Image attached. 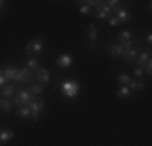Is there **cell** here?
Masks as SVG:
<instances>
[{
	"instance_id": "20",
	"label": "cell",
	"mask_w": 152,
	"mask_h": 146,
	"mask_svg": "<svg viewBox=\"0 0 152 146\" xmlns=\"http://www.w3.org/2000/svg\"><path fill=\"white\" fill-rule=\"evenodd\" d=\"M128 88H129V91H139V89L144 88V81L142 80H131Z\"/></svg>"
},
{
	"instance_id": "3",
	"label": "cell",
	"mask_w": 152,
	"mask_h": 146,
	"mask_svg": "<svg viewBox=\"0 0 152 146\" xmlns=\"http://www.w3.org/2000/svg\"><path fill=\"white\" fill-rule=\"evenodd\" d=\"M34 99H36L34 94H32L29 89H20V91H18V94L13 97L15 104H18V105H28L31 101H34Z\"/></svg>"
},
{
	"instance_id": "18",
	"label": "cell",
	"mask_w": 152,
	"mask_h": 146,
	"mask_svg": "<svg viewBox=\"0 0 152 146\" xmlns=\"http://www.w3.org/2000/svg\"><path fill=\"white\" fill-rule=\"evenodd\" d=\"M16 115L21 117V119H29L31 117V111L28 105H20V107L16 109Z\"/></svg>"
},
{
	"instance_id": "6",
	"label": "cell",
	"mask_w": 152,
	"mask_h": 146,
	"mask_svg": "<svg viewBox=\"0 0 152 146\" xmlns=\"http://www.w3.org/2000/svg\"><path fill=\"white\" fill-rule=\"evenodd\" d=\"M31 78H32V72H31V70H28V68L24 67L23 70H20V72L16 73L15 81H16V83H20V85H24V83H29V81H31Z\"/></svg>"
},
{
	"instance_id": "14",
	"label": "cell",
	"mask_w": 152,
	"mask_h": 146,
	"mask_svg": "<svg viewBox=\"0 0 152 146\" xmlns=\"http://www.w3.org/2000/svg\"><path fill=\"white\" fill-rule=\"evenodd\" d=\"M108 54H110L112 57H121V54H123V47L120 46V44H110L108 46Z\"/></svg>"
},
{
	"instance_id": "11",
	"label": "cell",
	"mask_w": 152,
	"mask_h": 146,
	"mask_svg": "<svg viewBox=\"0 0 152 146\" xmlns=\"http://www.w3.org/2000/svg\"><path fill=\"white\" fill-rule=\"evenodd\" d=\"M36 80H37L41 85H44V83H49L50 80V73L45 70V68H41L39 67L37 70H36Z\"/></svg>"
},
{
	"instance_id": "26",
	"label": "cell",
	"mask_w": 152,
	"mask_h": 146,
	"mask_svg": "<svg viewBox=\"0 0 152 146\" xmlns=\"http://www.w3.org/2000/svg\"><path fill=\"white\" fill-rule=\"evenodd\" d=\"M108 23H110V26H118V24H120V21H118V18L117 16H110L108 18Z\"/></svg>"
},
{
	"instance_id": "27",
	"label": "cell",
	"mask_w": 152,
	"mask_h": 146,
	"mask_svg": "<svg viewBox=\"0 0 152 146\" xmlns=\"http://www.w3.org/2000/svg\"><path fill=\"white\" fill-rule=\"evenodd\" d=\"M144 73H147V75H151V73H152V62L149 60V62H147V63L146 65H144Z\"/></svg>"
},
{
	"instance_id": "29",
	"label": "cell",
	"mask_w": 152,
	"mask_h": 146,
	"mask_svg": "<svg viewBox=\"0 0 152 146\" xmlns=\"http://www.w3.org/2000/svg\"><path fill=\"white\" fill-rule=\"evenodd\" d=\"M5 83H7V78H5V76H3V73L2 72H0V86H5Z\"/></svg>"
},
{
	"instance_id": "25",
	"label": "cell",
	"mask_w": 152,
	"mask_h": 146,
	"mask_svg": "<svg viewBox=\"0 0 152 146\" xmlns=\"http://www.w3.org/2000/svg\"><path fill=\"white\" fill-rule=\"evenodd\" d=\"M131 80H133V78H131L129 75H126V73H121V75H118V81H120L123 86H128Z\"/></svg>"
},
{
	"instance_id": "16",
	"label": "cell",
	"mask_w": 152,
	"mask_h": 146,
	"mask_svg": "<svg viewBox=\"0 0 152 146\" xmlns=\"http://www.w3.org/2000/svg\"><path fill=\"white\" fill-rule=\"evenodd\" d=\"M149 60H151V55H149V52H139V54H137V58H136V62H137V67H144V65H146Z\"/></svg>"
},
{
	"instance_id": "30",
	"label": "cell",
	"mask_w": 152,
	"mask_h": 146,
	"mask_svg": "<svg viewBox=\"0 0 152 146\" xmlns=\"http://www.w3.org/2000/svg\"><path fill=\"white\" fill-rule=\"evenodd\" d=\"M96 47H97L96 42H89V49H91V50H96Z\"/></svg>"
},
{
	"instance_id": "8",
	"label": "cell",
	"mask_w": 152,
	"mask_h": 146,
	"mask_svg": "<svg viewBox=\"0 0 152 146\" xmlns=\"http://www.w3.org/2000/svg\"><path fill=\"white\" fill-rule=\"evenodd\" d=\"M71 63H73V58H71L70 54H60L58 58H57V65H58V68H61V70L70 68Z\"/></svg>"
},
{
	"instance_id": "17",
	"label": "cell",
	"mask_w": 152,
	"mask_h": 146,
	"mask_svg": "<svg viewBox=\"0 0 152 146\" xmlns=\"http://www.w3.org/2000/svg\"><path fill=\"white\" fill-rule=\"evenodd\" d=\"M13 138H15V133L12 130H0V141L2 143H8Z\"/></svg>"
},
{
	"instance_id": "32",
	"label": "cell",
	"mask_w": 152,
	"mask_h": 146,
	"mask_svg": "<svg viewBox=\"0 0 152 146\" xmlns=\"http://www.w3.org/2000/svg\"><path fill=\"white\" fill-rule=\"evenodd\" d=\"M3 3H5V2H2V0H0V8H2V7H3Z\"/></svg>"
},
{
	"instance_id": "24",
	"label": "cell",
	"mask_w": 152,
	"mask_h": 146,
	"mask_svg": "<svg viewBox=\"0 0 152 146\" xmlns=\"http://www.w3.org/2000/svg\"><path fill=\"white\" fill-rule=\"evenodd\" d=\"M29 91L34 94V96H37V94H42V93H44V86H42L41 83H37V85H32V86L29 88Z\"/></svg>"
},
{
	"instance_id": "23",
	"label": "cell",
	"mask_w": 152,
	"mask_h": 146,
	"mask_svg": "<svg viewBox=\"0 0 152 146\" xmlns=\"http://www.w3.org/2000/svg\"><path fill=\"white\" fill-rule=\"evenodd\" d=\"M26 68H28V70H31V72L32 70H37V68H39V60L36 57H31L29 60L26 62Z\"/></svg>"
},
{
	"instance_id": "5",
	"label": "cell",
	"mask_w": 152,
	"mask_h": 146,
	"mask_svg": "<svg viewBox=\"0 0 152 146\" xmlns=\"http://www.w3.org/2000/svg\"><path fill=\"white\" fill-rule=\"evenodd\" d=\"M42 50H44L42 38H36V39H32V41H29L26 44V54H29V55H37Z\"/></svg>"
},
{
	"instance_id": "10",
	"label": "cell",
	"mask_w": 152,
	"mask_h": 146,
	"mask_svg": "<svg viewBox=\"0 0 152 146\" xmlns=\"http://www.w3.org/2000/svg\"><path fill=\"white\" fill-rule=\"evenodd\" d=\"M133 36L129 31H121L120 34H118V42H120L121 47H131L133 46Z\"/></svg>"
},
{
	"instance_id": "7",
	"label": "cell",
	"mask_w": 152,
	"mask_h": 146,
	"mask_svg": "<svg viewBox=\"0 0 152 146\" xmlns=\"http://www.w3.org/2000/svg\"><path fill=\"white\" fill-rule=\"evenodd\" d=\"M113 16H117L120 23H128V21L131 20V13H129L125 7H118V8H115L113 10Z\"/></svg>"
},
{
	"instance_id": "21",
	"label": "cell",
	"mask_w": 152,
	"mask_h": 146,
	"mask_svg": "<svg viewBox=\"0 0 152 146\" xmlns=\"http://www.w3.org/2000/svg\"><path fill=\"white\" fill-rule=\"evenodd\" d=\"M12 107H13V104H12V101L10 99H0V111H3V112H10L12 111Z\"/></svg>"
},
{
	"instance_id": "13",
	"label": "cell",
	"mask_w": 152,
	"mask_h": 146,
	"mask_svg": "<svg viewBox=\"0 0 152 146\" xmlns=\"http://www.w3.org/2000/svg\"><path fill=\"white\" fill-rule=\"evenodd\" d=\"M86 34H88V39L91 42H96V39L99 38V29H97V26H94V24H89L88 29H86Z\"/></svg>"
},
{
	"instance_id": "9",
	"label": "cell",
	"mask_w": 152,
	"mask_h": 146,
	"mask_svg": "<svg viewBox=\"0 0 152 146\" xmlns=\"http://www.w3.org/2000/svg\"><path fill=\"white\" fill-rule=\"evenodd\" d=\"M137 54H139V50L136 49V47H123V58H125L126 62H134L137 58Z\"/></svg>"
},
{
	"instance_id": "15",
	"label": "cell",
	"mask_w": 152,
	"mask_h": 146,
	"mask_svg": "<svg viewBox=\"0 0 152 146\" xmlns=\"http://www.w3.org/2000/svg\"><path fill=\"white\" fill-rule=\"evenodd\" d=\"M94 5H96V2H81V7H79V13H81L83 16L89 15Z\"/></svg>"
},
{
	"instance_id": "31",
	"label": "cell",
	"mask_w": 152,
	"mask_h": 146,
	"mask_svg": "<svg viewBox=\"0 0 152 146\" xmlns=\"http://www.w3.org/2000/svg\"><path fill=\"white\" fill-rule=\"evenodd\" d=\"M146 41H147V44H151V42H152V34H151V32L146 36Z\"/></svg>"
},
{
	"instance_id": "4",
	"label": "cell",
	"mask_w": 152,
	"mask_h": 146,
	"mask_svg": "<svg viewBox=\"0 0 152 146\" xmlns=\"http://www.w3.org/2000/svg\"><path fill=\"white\" fill-rule=\"evenodd\" d=\"M94 8H96L97 18H100V20H108L110 16H113V8H110V7L104 2H96Z\"/></svg>"
},
{
	"instance_id": "2",
	"label": "cell",
	"mask_w": 152,
	"mask_h": 146,
	"mask_svg": "<svg viewBox=\"0 0 152 146\" xmlns=\"http://www.w3.org/2000/svg\"><path fill=\"white\" fill-rule=\"evenodd\" d=\"M44 105H45V101L42 99V97H37V99L31 101L29 104H28V107H29V111H31V119L32 120H37L39 119L41 112L44 111Z\"/></svg>"
},
{
	"instance_id": "1",
	"label": "cell",
	"mask_w": 152,
	"mask_h": 146,
	"mask_svg": "<svg viewBox=\"0 0 152 146\" xmlns=\"http://www.w3.org/2000/svg\"><path fill=\"white\" fill-rule=\"evenodd\" d=\"M60 89H61V94L68 99H73L79 94V85L73 80H66V81H61L60 83Z\"/></svg>"
},
{
	"instance_id": "12",
	"label": "cell",
	"mask_w": 152,
	"mask_h": 146,
	"mask_svg": "<svg viewBox=\"0 0 152 146\" xmlns=\"http://www.w3.org/2000/svg\"><path fill=\"white\" fill-rule=\"evenodd\" d=\"M3 76L7 78V81H13L15 80V76H16V67H13V65H5V68H3Z\"/></svg>"
},
{
	"instance_id": "22",
	"label": "cell",
	"mask_w": 152,
	"mask_h": 146,
	"mask_svg": "<svg viewBox=\"0 0 152 146\" xmlns=\"http://www.w3.org/2000/svg\"><path fill=\"white\" fill-rule=\"evenodd\" d=\"M117 96L120 97V99H126V97L131 96V91H129V88H128V86H121L120 89L117 91Z\"/></svg>"
},
{
	"instance_id": "28",
	"label": "cell",
	"mask_w": 152,
	"mask_h": 146,
	"mask_svg": "<svg viewBox=\"0 0 152 146\" xmlns=\"http://www.w3.org/2000/svg\"><path fill=\"white\" fill-rule=\"evenodd\" d=\"M134 75L137 76V78H141V76L144 75V68H142V67H136V68H134Z\"/></svg>"
},
{
	"instance_id": "19",
	"label": "cell",
	"mask_w": 152,
	"mask_h": 146,
	"mask_svg": "<svg viewBox=\"0 0 152 146\" xmlns=\"http://www.w3.org/2000/svg\"><path fill=\"white\" fill-rule=\"evenodd\" d=\"M15 93H16V88L13 86V85H5V86L2 88V94L5 96V99H10V97H12Z\"/></svg>"
}]
</instances>
